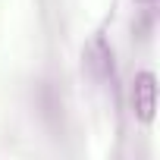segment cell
Segmentation results:
<instances>
[{"label":"cell","mask_w":160,"mask_h":160,"mask_svg":"<svg viewBox=\"0 0 160 160\" xmlns=\"http://www.w3.org/2000/svg\"><path fill=\"white\" fill-rule=\"evenodd\" d=\"M132 107H135V116L144 126L154 122V113H157V75L151 69L135 75V82H132Z\"/></svg>","instance_id":"obj_1"},{"label":"cell","mask_w":160,"mask_h":160,"mask_svg":"<svg viewBox=\"0 0 160 160\" xmlns=\"http://www.w3.org/2000/svg\"><path fill=\"white\" fill-rule=\"evenodd\" d=\"M135 3H141V7H154L157 0H135Z\"/></svg>","instance_id":"obj_3"},{"label":"cell","mask_w":160,"mask_h":160,"mask_svg":"<svg viewBox=\"0 0 160 160\" xmlns=\"http://www.w3.org/2000/svg\"><path fill=\"white\" fill-rule=\"evenodd\" d=\"M85 63L91 69V75L98 78V82H110L113 85V78H116V63H113V47L107 44L104 35H94L88 50H85Z\"/></svg>","instance_id":"obj_2"}]
</instances>
